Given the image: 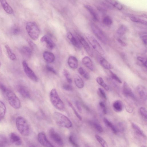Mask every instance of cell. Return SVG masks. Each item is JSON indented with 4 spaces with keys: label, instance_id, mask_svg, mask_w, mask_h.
<instances>
[{
    "label": "cell",
    "instance_id": "f6af8a7d",
    "mask_svg": "<svg viewBox=\"0 0 147 147\" xmlns=\"http://www.w3.org/2000/svg\"><path fill=\"white\" fill-rule=\"evenodd\" d=\"M68 104L69 106L71 108V109L73 110L74 113L75 114L76 117L78 118L79 120H82V117L78 113L76 109L73 106V105L70 102H68Z\"/></svg>",
    "mask_w": 147,
    "mask_h": 147
},
{
    "label": "cell",
    "instance_id": "3957f363",
    "mask_svg": "<svg viewBox=\"0 0 147 147\" xmlns=\"http://www.w3.org/2000/svg\"><path fill=\"white\" fill-rule=\"evenodd\" d=\"M50 99L52 105L56 109L61 111L64 109V104L59 97L56 89L53 88L51 90Z\"/></svg>",
    "mask_w": 147,
    "mask_h": 147
},
{
    "label": "cell",
    "instance_id": "4dcf8cb0",
    "mask_svg": "<svg viewBox=\"0 0 147 147\" xmlns=\"http://www.w3.org/2000/svg\"><path fill=\"white\" fill-rule=\"evenodd\" d=\"M127 30V28L126 26L124 25H121L117 29L116 33L119 36H122L126 33Z\"/></svg>",
    "mask_w": 147,
    "mask_h": 147
},
{
    "label": "cell",
    "instance_id": "52a82bcc",
    "mask_svg": "<svg viewBox=\"0 0 147 147\" xmlns=\"http://www.w3.org/2000/svg\"><path fill=\"white\" fill-rule=\"evenodd\" d=\"M86 38L92 47L98 53L101 55L105 54V52L103 49L93 36L89 34H87Z\"/></svg>",
    "mask_w": 147,
    "mask_h": 147
},
{
    "label": "cell",
    "instance_id": "ba28073f",
    "mask_svg": "<svg viewBox=\"0 0 147 147\" xmlns=\"http://www.w3.org/2000/svg\"><path fill=\"white\" fill-rule=\"evenodd\" d=\"M49 134L50 138L55 143L60 146H63L64 144L62 138L54 129L50 130Z\"/></svg>",
    "mask_w": 147,
    "mask_h": 147
},
{
    "label": "cell",
    "instance_id": "681fc988",
    "mask_svg": "<svg viewBox=\"0 0 147 147\" xmlns=\"http://www.w3.org/2000/svg\"><path fill=\"white\" fill-rule=\"evenodd\" d=\"M98 92L100 95L103 98L105 99H107V96L104 91L101 88H99L98 89Z\"/></svg>",
    "mask_w": 147,
    "mask_h": 147
},
{
    "label": "cell",
    "instance_id": "11a10c76",
    "mask_svg": "<svg viewBox=\"0 0 147 147\" xmlns=\"http://www.w3.org/2000/svg\"><path fill=\"white\" fill-rule=\"evenodd\" d=\"M28 42L32 49H34L35 47V44L30 40H28Z\"/></svg>",
    "mask_w": 147,
    "mask_h": 147
},
{
    "label": "cell",
    "instance_id": "4316f807",
    "mask_svg": "<svg viewBox=\"0 0 147 147\" xmlns=\"http://www.w3.org/2000/svg\"><path fill=\"white\" fill-rule=\"evenodd\" d=\"M105 1L113 6L119 10H121L123 8L122 4L117 0H105Z\"/></svg>",
    "mask_w": 147,
    "mask_h": 147
},
{
    "label": "cell",
    "instance_id": "cb8c5ba5",
    "mask_svg": "<svg viewBox=\"0 0 147 147\" xmlns=\"http://www.w3.org/2000/svg\"><path fill=\"white\" fill-rule=\"evenodd\" d=\"M21 54L25 57L29 58L31 56L32 52L31 49L27 46H24L20 49Z\"/></svg>",
    "mask_w": 147,
    "mask_h": 147
},
{
    "label": "cell",
    "instance_id": "7bdbcfd3",
    "mask_svg": "<svg viewBox=\"0 0 147 147\" xmlns=\"http://www.w3.org/2000/svg\"><path fill=\"white\" fill-rule=\"evenodd\" d=\"M112 79L119 83H121L122 81L119 77L111 71H109Z\"/></svg>",
    "mask_w": 147,
    "mask_h": 147
},
{
    "label": "cell",
    "instance_id": "6f0895ef",
    "mask_svg": "<svg viewBox=\"0 0 147 147\" xmlns=\"http://www.w3.org/2000/svg\"><path fill=\"white\" fill-rule=\"evenodd\" d=\"M2 53V49L0 45V55Z\"/></svg>",
    "mask_w": 147,
    "mask_h": 147
},
{
    "label": "cell",
    "instance_id": "680465c9",
    "mask_svg": "<svg viewBox=\"0 0 147 147\" xmlns=\"http://www.w3.org/2000/svg\"><path fill=\"white\" fill-rule=\"evenodd\" d=\"M1 62L0 61V68L1 67Z\"/></svg>",
    "mask_w": 147,
    "mask_h": 147
},
{
    "label": "cell",
    "instance_id": "f1b7e54d",
    "mask_svg": "<svg viewBox=\"0 0 147 147\" xmlns=\"http://www.w3.org/2000/svg\"><path fill=\"white\" fill-rule=\"evenodd\" d=\"M9 140L4 135L0 134V147H5L9 144Z\"/></svg>",
    "mask_w": 147,
    "mask_h": 147
},
{
    "label": "cell",
    "instance_id": "f5cc1de1",
    "mask_svg": "<svg viewBox=\"0 0 147 147\" xmlns=\"http://www.w3.org/2000/svg\"><path fill=\"white\" fill-rule=\"evenodd\" d=\"M47 70L49 71H50L53 74H56L57 73L55 70L51 66L47 65L46 67Z\"/></svg>",
    "mask_w": 147,
    "mask_h": 147
},
{
    "label": "cell",
    "instance_id": "1f68e13d",
    "mask_svg": "<svg viewBox=\"0 0 147 147\" xmlns=\"http://www.w3.org/2000/svg\"><path fill=\"white\" fill-rule=\"evenodd\" d=\"M130 19L132 21L146 25L147 22L146 21L134 16H130Z\"/></svg>",
    "mask_w": 147,
    "mask_h": 147
},
{
    "label": "cell",
    "instance_id": "8992f818",
    "mask_svg": "<svg viewBox=\"0 0 147 147\" xmlns=\"http://www.w3.org/2000/svg\"><path fill=\"white\" fill-rule=\"evenodd\" d=\"M91 28L94 34L100 41L105 44L107 43V39L100 28L93 23L91 24Z\"/></svg>",
    "mask_w": 147,
    "mask_h": 147
},
{
    "label": "cell",
    "instance_id": "5b68a950",
    "mask_svg": "<svg viewBox=\"0 0 147 147\" xmlns=\"http://www.w3.org/2000/svg\"><path fill=\"white\" fill-rule=\"evenodd\" d=\"M4 94L12 107L16 109L20 108L21 106L20 101L13 92L9 89Z\"/></svg>",
    "mask_w": 147,
    "mask_h": 147
},
{
    "label": "cell",
    "instance_id": "7402d4cb",
    "mask_svg": "<svg viewBox=\"0 0 147 147\" xmlns=\"http://www.w3.org/2000/svg\"><path fill=\"white\" fill-rule=\"evenodd\" d=\"M43 57L44 59L49 63L53 62L55 59V56L53 54L47 51H45L43 53Z\"/></svg>",
    "mask_w": 147,
    "mask_h": 147
},
{
    "label": "cell",
    "instance_id": "f546056e",
    "mask_svg": "<svg viewBox=\"0 0 147 147\" xmlns=\"http://www.w3.org/2000/svg\"><path fill=\"white\" fill-rule=\"evenodd\" d=\"M131 126L137 133L143 137H146V135L143 131L137 125L133 122L131 123Z\"/></svg>",
    "mask_w": 147,
    "mask_h": 147
},
{
    "label": "cell",
    "instance_id": "603a6c76",
    "mask_svg": "<svg viewBox=\"0 0 147 147\" xmlns=\"http://www.w3.org/2000/svg\"><path fill=\"white\" fill-rule=\"evenodd\" d=\"M0 2L2 7L6 13L10 14L13 13V9L6 0H0Z\"/></svg>",
    "mask_w": 147,
    "mask_h": 147
},
{
    "label": "cell",
    "instance_id": "d6a6232c",
    "mask_svg": "<svg viewBox=\"0 0 147 147\" xmlns=\"http://www.w3.org/2000/svg\"><path fill=\"white\" fill-rule=\"evenodd\" d=\"M5 47L10 59L12 60H14L16 58L15 55L13 53L11 48L7 44L5 45Z\"/></svg>",
    "mask_w": 147,
    "mask_h": 147
},
{
    "label": "cell",
    "instance_id": "9c48e42d",
    "mask_svg": "<svg viewBox=\"0 0 147 147\" xmlns=\"http://www.w3.org/2000/svg\"><path fill=\"white\" fill-rule=\"evenodd\" d=\"M22 64L24 71L28 77L33 81L35 82H38V79L37 77L28 66L26 61H23Z\"/></svg>",
    "mask_w": 147,
    "mask_h": 147
},
{
    "label": "cell",
    "instance_id": "f35d334b",
    "mask_svg": "<svg viewBox=\"0 0 147 147\" xmlns=\"http://www.w3.org/2000/svg\"><path fill=\"white\" fill-rule=\"evenodd\" d=\"M102 22L103 23L107 26L111 25L113 23V21L111 19L109 16H106L104 18Z\"/></svg>",
    "mask_w": 147,
    "mask_h": 147
},
{
    "label": "cell",
    "instance_id": "7a4b0ae2",
    "mask_svg": "<svg viewBox=\"0 0 147 147\" xmlns=\"http://www.w3.org/2000/svg\"><path fill=\"white\" fill-rule=\"evenodd\" d=\"M53 117L56 123L59 126L66 128H69L72 125L70 119L66 116L58 112H55Z\"/></svg>",
    "mask_w": 147,
    "mask_h": 147
},
{
    "label": "cell",
    "instance_id": "d590c367",
    "mask_svg": "<svg viewBox=\"0 0 147 147\" xmlns=\"http://www.w3.org/2000/svg\"><path fill=\"white\" fill-rule=\"evenodd\" d=\"M78 71L80 74L86 80L89 79L90 76L89 74L82 67H79Z\"/></svg>",
    "mask_w": 147,
    "mask_h": 147
},
{
    "label": "cell",
    "instance_id": "bcb514c9",
    "mask_svg": "<svg viewBox=\"0 0 147 147\" xmlns=\"http://www.w3.org/2000/svg\"><path fill=\"white\" fill-rule=\"evenodd\" d=\"M69 142L74 146L75 147L79 146L76 142L75 139L73 135H71L69 136Z\"/></svg>",
    "mask_w": 147,
    "mask_h": 147
},
{
    "label": "cell",
    "instance_id": "30bf717a",
    "mask_svg": "<svg viewBox=\"0 0 147 147\" xmlns=\"http://www.w3.org/2000/svg\"><path fill=\"white\" fill-rule=\"evenodd\" d=\"M37 139L40 143L44 146L51 147L54 146L48 140L44 132H40L38 134Z\"/></svg>",
    "mask_w": 147,
    "mask_h": 147
},
{
    "label": "cell",
    "instance_id": "ac0fdd59",
    "mask_svg": "<svg viewBox=\"0 0 147 147\" xmlns=\"http://www.w3.org/2000/svg\"><path fill=\"white\" fill-rule=\"evenodd\" d=\"M98 59L100 64L104 68L107 69H110L113 68V65L103 57H99Z\"/></svg>",
    "mask_w": 147,
    "mask_h": 147
},
{
    "label": "cell",
    "instance_id": "8d00e7d4",
    "mask_svg": "<svg viewBox=\"0 0 147 147\" xmlns=\"http://www.w3.org/2000/svg\"><path fill=\"white\" fill-rule=\"evenodd\" d=\"M95 137L97 141L102 147H108L106 141L102 137L97 134L95 135Z\"/></svg>",
    "mask_w": 147,
    "mask_h": 147
},
{
    "label": "cell",
    "instance_id": "7c38bea8",
    "mask_svg": "<svg viewBox=\"0 0 147 147\" xmlns=\"http://www.w3.org/2000/svg\"><path fill=\"white\" fill-rule=\"evenodd\" d=\"M41 42L45 43L46 47L52 50L54 47L55 44L52 39L48 35H45L42 36L40 39Z\"/></svg>",
    "mask_w": 147,
    "mask_h": 147
},
{
    "label": "cell",
    "instance_id": "ffe728a7",
    "mask_svg": "<svg viewBox=\"0 0 147 147\" xmlns=\"http://www.w3.org/2000/svg\"><path fill=\"white\" fill-rule=\"evenodd\" d=\"M67 63L69 66L72 69H76L78 67V61L75 57H69L68 59Z\"/></svg>",
    "mask_w": 147,
    "mask_h": 147
},
{
    "label": "cell",
    "instance_id": "f907efd6",
    "mask_svg": "<svg viewBox=\"0 0 147 147\" xmlns=\"http://www.w3.org/2000/svg\"><path fill=\"white\" fill-rule=\"evenodd\" d=\"M99 105L102 109L103 113L105 114H106L107 113V110L105 105L104 103L100 101L99 103Z\"/></svg>",
    "mask_w": 147,
    "mask_h": 147
},
{
    "label": "cell",
    "instance_id": "9a60e30c",
    "mask_svg": "<svg viewBox=\"0 0 147 147\" xmlns=\"http://www.w3.org/2000/svg\"><path fill=\"white\" fill-rule=\"evenodd\" d=\"M10 141L13 144L17 146H20L22 143L21 138L16 134L11 133L9 136Z\"/></svg>",
    "mask_w": 147,
    "mask_h": 147
},
{
    "label": "cell",
    "instance_id": "60d3db41",
    "mask_svg": "<svg viewBox=\"0 0 147 147\" xmlns=\"http://www.w3.org/2000/svg\"><path fill=\"white\" fill-rule=\"evenodd\" d=\"M11 32L12 34L14 35H18L20 32V28L18 26H14L11 29Z\"/></svg>",
    "mask_w": 147,
    "mask_h": 147
},
{
    "label": "cell",
    "instance_id": "8fae6325",
    "mask_svg": "<svg viewBox=\"0 0 147 147\" xmlns=\"http://www.w3.org/2000/svg\"><path fill=\"white\" fill-rule=\"evenodd\" d=\"M77 36L78 39L81 45L83 46L88 55L90 56H93L92 51L86 41L83 37L79 35H78Z\"/></svg>",
    "mask_w": 147,
    "mask_h": 147
},
{
    "label": "cell",
    "instance_id": "ab89813d",
    "mask_svg": "<svg viewBox=\"0 0 147 147\" xmlns=\"http://www.w3.org/2000/svg\"><path fill=\"white\" fill-rule=\"evenodd\" d=\"M92 124L95 129L101 133L103 132V130L101 125L98 123L96 122H93Z\"/></svg>",
    "mask_w": 147,
    "mask_h": 147
},
{
    "label": "cell",
    "instance_id": "d6986e66",
    "mask_svg": "<svg viewBox=\"0 0 147 147\" xmlns=\"http://www.w3.org/2000/svg\"><path fill=\"white\" fill-rule=\"evenodd\" d=\"M84 6L90 13L94 19L96 21H98L99 20V16L94 8L91 5L88 4L85 5Z\"/></svg>",
    "mask_w": 147,
    "mask_h": 147
},
{
    "label": "cell",
    "instance_id": "5bb4252c",
    "mask_svg": "<svg viewBox=\"0 0 147 147\" xmlns=\"http://www.w3.org/2000/svg\"><path fill=\"white\" fill-rule=\"evenodd\" d=\"M67 37L74 46L79 49H81V45L77 36L75 37L71 33L68 32L67 34Z\"/></svg>",
    "mask_w": 147,
    "mask_h": 147
},
{
    "label": "cell",
    "instance_id": "b9f144b4",
    "mask_svg": "<svg viewBox=\"0 0 147 147\" xmlns=\"http://www.w3.org/2000/svg\"><path fill=\"white\" fill-rule=\"evenodd\" d=\"M140 112L142 116L145 120L147 119V111L145 108L141 107L140 108Z\"/></svg>",
    "mask_w": 147,
    "mask_h": 147
},
{
    "label": "cell",
    "instance_id": "db71d44e",
    "mask_svg": "<svg viewBox=\"0 0 147 147\" xmlns=\"http://www.w3.org/2000/svg\"><path fill=\"white\" fill-rule=\"evenodd\" d=\"M76 105L80 113L82 112V109L78 101H76L75 102Z\"/></svg>",
    "mask_w": 147,
    "mask_h": 147
},
{
    "label": "cell",
    "instance_id": "e0dca14e",
    "mask_svg": "<svg viewBox=\"0 0 147 147\" xmlns=\"http://www.w3.org/2000/svg\"><path fill=\"white\" fill-rule=\"evenodd\" d=\"M137 90L140 97L144 101L147 100V90L144 86L139 85L137 87Z\"/></svg>",
    "mask_w": 147,
    "mask_h": 147
},
{
    "label": "cell",
    "instance_id": "ee69618b",
    "mask_svg": "<svg viewBox=\"0 0 147 147\" xmlns=\"http://www.w3.org/2000/svg\"><path fill=\"white\" fill-rule=\"evenodd\" d=\"M137 59L142 64L144 67H147V60L145 58L141 56H138Z\"/></svg>",
    "mask_w": 147,
    "mask_h": 147
},
{
    "label": "cell",
    "instance_id": "83f0119b",
    "mask_svg": "<svg viewBox=\"0 0 147 147\" xmlns=\"http://www.w3.org/2000/svg\"><path fill=\"white\" fill-rule=\"evenodd\" d=\"M103 121L106 125L111 128L112 131L114 134H117V133L118 131V129L107 119L104 118L103 119Z\"/></svg>",
    "mask_w": 147,
    "mask_h": 147
},
{
    "label": "cell",
    "instance_id": "484cf974",
    "mask_svg": "<svg viewBox=\"0 0 147 147\" xmlns=\"http://www.w3.org/2000/svg\"><path fill=\"white\" fill-rule=\"evenodd\" d=\"M74 82L76 86L79 88H82L84 86V83L81 78L77 74L74 75Z\"/></svg>",
    "mask_w": 147,
    "mask_h": 147
},
{
    "label": "cell",
    "instance_id": "74e56055",
    "mask_svg": "<svg viewBox=\"0 0 147 147\" xmlns=\"http://www.w3.org/2000/svg\"><path fill=\"white\" fill-rule=\"evenodd\" d=\"M63 73L64 75L66 78L67 82L69 84L71 83L72 80L70 74L68 71L67 69H65L63 70Z\"/></svg>",
    "mask_w": 147,
    "mask_h": 147
},
{
    "label": "cell",
    "instance_id": "2e32d148",
    "mask_svg": "<svg viewBox=\"0 0 147 147\" xmlns=\"http://www.w3.org/2000/svg\"><path fill=\"white\" fill-rule=\"evenodd\" d=\"M123 92L125 96L134 98L135 96L131 88L125 82H124L123 87Z\"/></svg>",
    "mask_w": 147,
    "mask_h": 147
},
{
    "label": "cell",
    "instance_id": "7dc6e473",
    "mask_svg": "<svg viewBox=\"0 0 147 147\" xmlns=\"http://www.w3.org/2000/svg\"><path fill=\"white\" fill-rule=\"evenodd\" d=\"M140 37L143 43L146 45L147 38L146 33H143L140 34Z\"/></svg>",
    "mask_w": 147,
    "mask_h": 147
},
{
    "label": "cell",
    "instance_id": "836d02e7",
    "mask_svg": "<svg viewBox=\"0 0 147 147\" xmlns=\"http://www.w3.org/2000/svg\"><path fill=\"white\" fill-rule=\"evenodd\" d=\"M6 112V107L4 103L0 100V121L4 117Z\"/></svg>",
    "mask_w": 147,
    "mask_h": 147
},
{
    "label": "cell",
    "instance_id": "6da1fadb",
    "mask_svg": "<svg viewBox=\"0 0 147 147\" xmlns=\"http://www.w3.org/2000/svg\"><path fill=\"white\" fill-rule=\"evenodd\" d=\"M16 125L18 130L22 135L26 136L30 133V128L28 123L23 117L18 116L16 119Z\"/></svg>",
    "mask_w": 147,
    "mask_h": 147
},
{
    "label": "cell",
    "instance_id": "277c9868",
    "mask_svg": "<svg viewBox=\"0 0 147 147\" xmlns=\"http://www.w3.org/2000/svg\"><path fill=\"white\" fill-rule=\"evenodd\" d=\"M26 29L28 35L32 40H36L38 38L40 34V30L36 22H30L27 23Z\"/></svg>",
    "mask_w": 147,
    "mask_h": 147
},
{
    "label": "cell",
    "instance_id": "d4e9b609",
    "mask_svg": "<svg viewBox=\"0 0 147 147\" xmlns=\"http://www.w3.org/2000/svg\"><path fill=\"white\" fill-rule=\"evenodd\" d=\"M113 109L115 112H120L122 110L123 108V104L121 100H117L113 103Z\"/></svg>",
    "mask_w": 147,
    "mask_h": 147
},
{
    "label": "cell",
    "instance_id": "c3c4849f",
    "mask_svg": "<svg viewBox=\"0 0 147 147\" xmlns=\"http://www.w3.org/2000/svg\"><path fill=\"white\" fill-rule=\"evenodd\" d=\"M70 84H64L63 86V89L67 91H72L73 89V87Z\"/></svg>",
    "mask_w": 147,
    "mask_h": 147
},
{
    "label": "cell",
    "instance_id": "44dd1931",
    "mask_svg": "<svg viewBox=\"0 0 147 147\" xmlns=\"http://www.w3.org/2000/svg\"><path fill=\"white\" fill-rule=\"evenodd\" d=\"M82 63L86 67L91 71L94 69L93 63L91 59L88 56H85L82 59Z\"/></svg>",
    "mask_w": 147,
    "mask_h": 147
},
{
    "label": "cell",
    "instance_id": "4fadbf2b",
    "mask_svg": "<svg viewBox=\"0 0 147 147\" xmlns=\"http://www.w3.org/2000/svg\"><path fill=\"white\" fill-rule=\"evenodd\" d=\"M16 89L20 94L23 97L29 98L30 97V94L28 89L22 85H18L17 86Z\"/></svg>",
    "mask_w": 147,
    "mask_h": 147
},
{
    "label": "cell",
    "instance_id": "9f6ffc18",
    "mask_svg": "<svg viewBox=\"0 0 147 147\" xmlns=\"http://www.w3.org/2000/svg\"><path fill=\"white\" fill-rule=\"evenodd\" d=\"M119 43L122 46L125 47L126 46V43L121 39L119 38L117 39Z\"/></svg>",
    "mask_w": 147,
    "mask_h": 147
},
{
    "label": "cell",
    "instance_id": "e575fe53",
    "mask_svg": "<svg viewBox=\"0 0 147 147\" xmlns=\"http://www.w3.org/2000/svg\"><path fill=\"white\" fill-rule=\"evenodd\" d=\"M96 81L97 83L103 87L106 90H109V88L105 82L102 78L100 77H98L96 78Z\"/></svg>",
    "mask_w": 147,
    "mask_h": 147
},
{
    "label": "cell",
    "instance_id": "816d5d0a",
    "mask_svg": "<svg viewBox=\"0 0 147 147\" xmlns=\"http://www.w3.org/2000/svg\"><path fill=\"white\" fill-rule=\"evenodd\" d=\"M9 89L5 86L0 82V90L4 94Z\"/></svg>",
    "mask_w": 147,
    "mask_h": 147
}]
</instances>
